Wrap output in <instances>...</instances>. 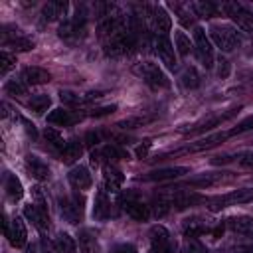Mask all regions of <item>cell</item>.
Here are the masks:
<instances>
[{"label":"cell","mask_w":253,"mask_h":253,"mask_svg":"<svg viewBox=\"0 0 253 253\" xmlns=\"http://www.w3.org/2000/svg\"><path fill=\"white\" fill-rule=\"evenodd\" d=\"M247 202H253V188H241V190H233V192H227L223 196L211 198L208 208L211 211H219L223 208L239 206V204H247Z\"/></svg>","instance_id":"3957f363"},{"label":"cell","mask_w":253,"mask_h":253,"mask_svg":"<svg viewBox=\"0 0 253 253\" xmlns=\"http://www.w3.org/2000/svg\"><path fill=\"white\" fill-rule=\"evenodd\" d=\"M43 136H45V140L49 142V146H51L53 150H59V152H61V150L65 148V144H67V142H63V136H61L55 128H51V126H47V128L43 130Z\"/></svg>","instance_id":"8d00e7d4"},{"label":"cell","mask_w":253,"mask_h":253,"mask_svg":"<svg viewBox=\"0 0 253 253\" xmlns=\"http://www.w3.org/2000/svg\"><path fill=\"white\" fill-rule=\"evenodd\" d=\"M4 190H6V196H8V200H12V202H18V200H22V196H24V188H22V182L14 176V174H6V178H4Z\"/></svg>","instance_id":"f1b7e54d"},{"label":"cell","mask_w":253,"mask_h":253,"mask_svg":"<svg viewBox=\"0 0 253 253\" xmlns=\"http://www.w3.org/2000/svg\"><path fill=\"white\" fill-rule=\"evenodd\" d=\"M103 93L99 91H91V93H73V91H59V99L65 103V105H71V107H77V105H85V103H91L95 99H101Z\"/></svg>","instance_id":"ffe728a7"},{"label":"cell","mask_w":253,"mask_h":253,"mask_svg":"<svg viewBox=\"0 0 253 253\" xmlns=\"http://www.w3.org/2000/svg\"><path fill=\"white\" fill-rule=\"evenodd\" d=\"M172 6V10L176 12V16H178V20L184 24V26H190L192 22H194V12H192V8H190V4H180V2H172L170 4Z\"/></svg>","instance_id":"e575fe53"},{"label":"cell","mask_w":253,"mask_h":253,"mask_svg":"<svg viewBox=\"0 0 253 253\" xmlns=\"http://www.w3.org/2000/svg\"><path fill=\"white\" fill-rule=\"evenodd\" d=\"M221 10L247 34L253 36V12L243 6L241 2H223L221 4Z\"/></svg>","instance_id":"5b68a950"},{"label":"cell","mask_w":253,"mask_h":253,"mask_svg":"<svg viewBox=\"0 0 253 253\" xmlns=\"http://www.w3.org/2000/svg\"><path fill=\"white\" fill-rule=\"evenodd\" d=\"M67 180L75 190H87V188H91V182H93V178H91V174L85 166L71 168L69 174H67Z\"/></svg>","instance_id":"44dd1931"},{"label":"cell","mask_w":253,"mask_h":253,"mask_svg":"<svg viewBox=\"0 0 253 253\" xmlns=\"http://www.w3.org/2000/svg\"><path fill=\"white\" fill-rule=\"evenodd\" d=\"M225 227H229L233 233L251 235L253 233V217L251 215H231V217H227Z\"/></svg>","instance_id":"cb8c5ba5"},{"label":"cell","mask_w":253,"mask_h":253,"mask_svg":"<svg viewBox=\"0 0 253 253\" xmlns=\"http://www.w3.org/2000/svg\"><path fill=\"white\" fill-rule=\"evenodd\" d=\"M20 121H22V123H24V126H26V130H28V132H30V134H32V136H34V138H36V126H34V125H32V123H28V121H26V119H20Z\"/></svg>","instance_id":"f907efd6"},{"label":"cell","mask_w":253,"mask_h":253,"mask_svg":"<svg viewBox=\"0 0 253 253\" xmlns=\"http://www.w3.org/2000/svg\"><path fill=\"white\" fill-rule=\"evenodd\" d=\"M55 245H57L59 253H77V243H75V239H73L69 233H65V231H61V233L57 235Z\"/></svg>","instance_id":"836d02e7"},{"label":"cell","mask_w":253,"mask_h":253,"mask_svg":"<svg viewBox=\"0 0 253 253\" xmlns=\"http://www.w3.org/2000/svg\"><path fill=\"white\" fill-rule=\"evenodd\" d=\"M227 136H229V132H211L210 136H204V138H200V140H196V142L188 144L186 148H182V150H176L174 154H186V152H202V150H208V148H213V146H217V144H219V142H223Z\"/></svg>","instance_id":"7c38bea8"},{"label":"cell","mask_w":253,"mask_h":253,"mask_svg":"<svg viewBox=\"0 0 253 253\" xmlns=\"http://www.w3.org/2000/svg\"><path fill=\"white\" fill-rule=\"evenodd\" d=\"M180 253H208L206 245L202 241H198L196 237H186L182 241V247H180Z\"/></svg>","instance_id":"f35d334b"},{"label":"cell","mask_w":253,"mask_h":253,"mask_svg":"<svg viewBox=\"0 0 253 253\" xmlns=\"http://www.w3.org/2000/svg\"><path fill=\"white\" fill-rule=\"evenodd\" d=\"M24 215L42 231L45 233L49 229V215H47V208H45V202L42 198V194L38 192L36 188V204H28L24 206Z\"/></svg>","instance_id":"277c9868"},{"label":"cell","mask_w":253,"mask_h":253,"mask_svg":"<svg viewBox=\"0 0 253 253\" xmlns=\"http://www.w3.org/2000/svg\"><path fill=\"white\" fill-rule=\"evenodd\" d=\"M121 208H123V211L128 215V217H132V219H136V221H146L148 217H150V206H146L136 194H132V192H126V194H123L121 196Z\"/></svg>","instance_id":"8992f818"},{"label":"cell","mask_w":253,"mask_h":253,"mask_svg":"<svg viewBox=\"0 0 253 253\" xmlns=\"http://www.w3.org/2000/svg\"><path fill=\"white\" fill-rule=\"evenodd\" d=\"M81 154H83V142L77 140V138H73V140H69V142L65 144V148L61 150V160H63L65 164H73L75 160L81 158Z\"/></svg>","instance_id":"f546056e"},{"label":"cell","mask_w":253,"mask_h":253,"mask_svg":"<svg viewBox=\"0 0 253 253\" xmlns=\"http://www.w3.org/2000/svg\"><path fill=\"white\" fill-rule=\"evenodd\" d=\"M194 45H196L198 57H200V61L204 63V67L210 69V67L213 65V47H211L210 38L206 36V30L200 28V26L194 28Z\"/></svg>","instance_id":"9c48e42d"},{"label":"cell","mask_w":253,"mask_h":253,"mask_svg":"<svg viewBox=\"0 0 253 253\" xmlns=\"http://www.w3.org/2000/svg\"><path fill=\"white\" fill-rule=\"evenodd\" d=\"M148 148H150V140L146 138V140H142V144L136 146V156H138V158H144V156L148 154Z\"/></svg>","instance_id":"681fc988"},{"label":"cell","mask_w":253,"mask_h":253,"mask_svg":"<svg viewBox=\"0 0 253 253\" xmlns=\"http://www.w3.org/2000/svg\"><path fill=\"white\" fill-rule=\"evenodd\" d=\"M83 196L79 194H73V196H65L59 200V211H61V217L69 223H77L81 221L83 217Z\"/></svg>","instance_id":"ba28073f"},{"label":"cell","mask_w":253,"mask_h":253,"mask_svg":"<svg viewBox=\"0 0 253 253\" xmlns=\"http://www.w3.org/2000/svg\"><path fill=\"white\" fill-rule=\"evenodd\" d=\"M154 51H156L158 59L168 69H174L176 67V53H174V45L168 40V36H156L154 38Z\"/></svg>","instance_id":"8fae6325"},{"label":"cell","mask_w":253,"mask_h":253,"mask_svg":"<svg viewBox=\"0 0 253 253\" xmlns=\"http://www.w3.org/2000/svg\"><path fill=\"white\" fill-rule=\"evenodd\" d=\"M65 12H67V2L65 0H53V2H47L42 8V20L43 22L59 20V18L65 16Z\"/></svg>","instance_id":"484cf974"},{"label":"cell","mask_w":253,"mask_h":253,"mask_svg":"<svg viewBox=\"0 0 253 253\" xmlns=\"http://www.w3.org/2000/svg\"><path fill=\"white\" fill-rule=\"evenodd\" d=\"M77 237H79L77 243H79L81 253H99V241H97V235L91 229H81Z\"/></svg>","instance_id":"83f0119b"},{"label":"cell","mask_w":253,"mask_h":253,"mask_svg":"<svg viewBox=\"0 0 253 253\" xmlns=\"http://www.w3.org/2000/svg\"><path fill=\"white\" fill-rule=\"evenodd\" d=\"M26 170H28V174H30L32 178H36L38 182L49 180V168H47V164H45L42 158H38L36 154H28V156H26Z\"/></svg>","instance_id":"ac0fdd59"},{"label":"cell","mask_w":253,"mask_h":253,"mask_svg":"<svg viewBox=\"0 0 253 253\" xmlns=\"http://www.w3.org/2000/svg\"><path fill=\"white\" fill-rule=\"evenodd\" d=\"M2 43H4V47H12L16 51H30L36 45L32 38H28L24 34H18V30L12 32V36L8 32H2Z\"/></svg>","instance_id":"9a60e30c"},{"label":"cell","mask_w":253,"mask_h":253,"mask_svg":"<svg viewBox=\"0 0 253 253\" xmlns=\"http://www.w3.org/2000/svg\"><path fill=\"white\" fill-rule=\"evenodd\" d=\"M174 47L180 55H188L192 51V42L182 30H176V34H174Z\"/></svg>","instance_id":"d590c367"},{"label":"cell","mask_w":253,"mask_h":253,"mask_svg":"<svg viewBox=\"0 0 253 253\" xmlns=\"http://www.w3.org/2000/svg\"><path fill=\"white\" fill-rule=\"evenodd\" d=\"M115 111H117V105H105V107L93 109L89 115H91V117H107V115H111V113H115Z\"/></svg>","instance_id":"ee69618b"},{"label":"cell","mask_w":253,"mask_h":253,"mask_svg":"<svg viewBox=\"0 0 253 253\" xmlns=\"http://www.w3.org/2000/svg\"><path fill=\"white\" fill-rule=\"evenodd\" d=\"M247 130H253V115L243 119L241 123H237V126H233L227 132H229V136H235V134H241V132H247Z\"/></svg>","instance_id":"7bdbcfd3"},{"label":"cell","mask_w":253,"mask_h":253,"mask_svg":"<svg viewBox=\"0 0 253 253\" xmlns=\"http://www.w3.org/2000/svg\"><path fill=\"white\" fill-rule=\"evenodd\" d=\"M190 8L194 12V16L198 18H211L217 14V6L210 0H196V2H190Z\"/></svg>","instance_id":"4dcf8cb0"},{"label":"cell","mask_w":253,"mask_h":253,"mask_svg":"<svg viewBox=\"0 0 253 253\" xmlns=\"http://www.w3.org/2000/svg\"><path fill=\"white\" fill-rule=\"evenodd\" d=\"M125 176L115 164H105L103 166V190L105 192H117L123 184Z\"/></svg>","instance_id":"d6986e66"},{"label":"cell","mask_w":253,"mask_h":253,"mask_svg":"<svg viewBox=\"0 0 253 253\" xmlns=\"http://www.w3.org/2000/svg\"><path fill=\"white\" fill-rule=\"evenodd\" d=\"M111 253H136V247H134L132 243H121V245H117Z\"/></svg>","instance_id":"c3c4849f"},{"label":"cell","mask_w":253,"mask_h":253,"mask_svg":"<svg viewBox=\"0 0 253 253\" xmlns=\"http://www.w3.org/2000/svg\"><path fill=\"white\" fill-rule=\"evenodd\" d=\"M30 109L32 111H36V113H43V111H47V107L51 105V99H49V95H34L32 99H30Z\"/></svg>","instance_id":"60d3db41"},{"label":"cell","mask_w":253,"mask_h":253,"mask_svg":"<svg viewBox=\"0 0 253 253\" xmlns=\"http://www.w3.org/2000/svg\"><path fill=\"white\" fill-rule=\"evenodd\" d=\"M14 65H16V55H12L10 51L4 49L0 53V75H6Z\"/></svg>","instance_id":"b9f144b4"},{"label":"cell","mask_w":253,"mask_h":253,"mask_svg":"<svg viewBox=\"0 0 253 253\" xmlns=\"http://www.w3.org/2000/svg\"><path fill=\"white\" fill-rule=\"evenodd\" d=\"M26 253H40V251H38V245H34V243L28 245V247H26Z\"/></svg>","instance_id":"816d5d0a"},{"label":"cell","mask_w":253,"mask_h":253,"mask_svg":"<svg viewBox=\"0 0 253 253\" xmlns=\"http://www.w3.org/2000/svg\"><path fill=\"white\" fill-rule=\"evenodd\" d=\"M180 81H182V85H184L186 89H196V87H200V83H202V75L198 73L196 67H186V69L182 71V75H180Z\"/></svg>","instance_id":"d6a6232c"},{"label":"cell","mask_w":253,"mask_h":253,"mask_svg":"<svg viewBox=\"0 0 253 253\" xmlns=\"http://www.w3.org/2000/svg\"><path fill=\"white\" fill-rule=\"evenodd\" d=\"M235 113H237V109H231V111H227V113H223V115H213V117H210V119H206V121H202V123L194 125V126H192V128H188V130H190V132H204V130H211V128L219 126L221 123H225L227 119H231ZM184 132H186V130H184Z\"/></svg>","instance_id":"d4e9b609"},{"label":"cell","mask_w":253,"mask_h":253,"mask_svg":"<svg viewBox=\"0 0 253 253\" xmlns=\"http://www.w3.org/2000/svg\"><path fill=\"white\" fill-rule=\"evenodd\" d=\"M81 121V115H75L67 109H53L49 115H47V123L51 125H59V126H69L73 123Z\"/></svg>","instance_id":"4316f807"},{"label":"cell","mask_w":253,"mask_h":253,"mask_svg":"<svg viewBox=\"0 0 253 253\" xmlns=\"http://www.w3.org/2000/svg\"><path fill=\"white\" fill-rule=\"evenodd\" d=\"M227 172H204V174H198V176H192V178H188V186H192V188H202V190H206V188H211V186H217V184H221L227 176H225Z\"/></svg>","instance_id":"e0dca14e"},{"label":"cell","mask_w":253,"mask_h":253,"mask_svg":"<svg viewBox=\"0 0 253 253\" xmlns=\"http://www.w3.org/2000/svg\"><path fill=\"white\" fill-rule=\"evenodd\" d=\"M210 40L221 51H233L239 45V34L225 24H211L210 26Z\"/></svg>","instance_id":"6da1fadb"},{"label":"cell","mask_w":253,"mask_h":253,"mask_svg":"<svg viewBox=\"0 0 253 253\" xmlns=\"http://www.w3.org/2000/svg\"><path fill=\"white\" fill-rule=\"evenodd\" d=\"M134 73L152 89H166L170 85L168 77L164 75V71L156 63H150V61L138 63V65H134Z\"/></svg>","instance_id":"7a4b0ae2"},{"label":"cell","mask_w":253,"mask_h":253,"mask_svg":"<svg viewBox=\"0 0 253 253\" xmlns=\"http://www.w3.org/2000/svg\"><path fill=\"white\" fill-rule=\"evenodd\" d=\"M4 233H6V237H8L12 247H24L28 243V231H26V225H24V221L20 217H14Z\"/></svg>","instance_id":"5bb4252c"},{"label":"cell","mask_w":253,"mask_h":253,"mask_svg":"<svg viewBox=\"0 0 253 253\" xmlns=\"http://www.w3.org/2000/svg\"><path fill=\"white\" fill-rule=\"evenodd\" d=\"M154 117H144V115H138V117H128V119H123L117 123V126L121 128H136V126H142L146 123H150Z\"/></svg>","instance_id":"ab89813d"},{"label":"cell","mask_w":253,"mask_h":253,"mask_svg":"<svg viewBox=\"0 0 253 253\" xmlns=\"http://www.w3.org/2000/svg\"><path fill=\"white\" fill-rule=\"evenodd\" d=\"M113 213V208H111V200L107 196L105 190H99L97 196H95V208H93V217L99 219V221H105L109 219Z\"/></svg>","instance_id":"7402d4cb"},{"label":"cell","mask_w":253,"mask_h":253,"mask_svg":"<svg viewBox=\"0 0 253 253\" xmlns=\"http://www.w3.org/2000/svg\"><path fill=\"white\" fill-rule=\"evenodd\" d=\"M217 75H219L221 79H225V77L229 75V61L223 59V57L217 59Z\"/></svg>","instance_id":"f6af8a7d"},{"label":"cell","mask_w":253,"mask_h":253,"mask_svg":"<svg viewBox=\"0 0 253 253\" xmlns=\"http://www.w3.org/2000/svg\"><path fill=\"white\" fill-rule=\"evenodd\" d=\"M6 93L8 95H14V97H20V95H26L28 91V83L24 79H8L6 85H4Z\"/></svg>","instance_id":"74e56055"},{"label":"cell","mask_w":253,"mask_h":253,"mask_svg":"<svg viewBox=\"0 0 253 253\" xmlns=\"http://www.w3.org/2000/svg\"><path fill=\"white\" fill-rule=\"evenodd\" d=\"M150 24L156 36H168L170 28H172V20L168 16V12L162 6H154L150 12Z\"/></svg>","instance_id":"4fadbf2b"},{"label":"cell","mask_w":253,"mask_h":253,"mask_svg":"<svg viewBox=\"0 0 253 253\" xmlns=\"http://www.w3.org/2000/svg\"><path fill=\"white\" fill-rule=\"evenodd\" d=\"M85 22H87L85 14L77 10L75 16H71V18H67V20L61 22V26H59V38L65 40V42H69V43L77 42L79 36L85 32Z\"/></svg>","instance_id":"52a82bcc"},{"label":"cell","mask_w":253,"mask_h":253,"mask_svg":"<svg viewBox=\"0 0 253 253\" xmlns=\"http://www.w3.org/2000/svg\"><path fill=\"white\" fill-rule=\"evenodd\" d=\"M182 229H184V235H186V237H198V235H202L204 231H208V225H206V221H202L200 217H188V219H184Z\"/></svg>","instance_id":"1f68e13d"},{"label":"cell","mask_w":253,"mask_h":253,"mask_svg":"<svg viewBox=\"0 0 253 253\" xmlns=\"http://www.w3.org/2000/svg\"><path fill=\"white\" fill-rule=\"evenodd\" d=\"M99 142H101V134H99V132H93V130H91V132L85 134V144H87V146H97Z\"/></svg>","instance_id":"7dc6e473"},{"label":"cell","mask_w":253,"mask_h":253,"mask_svg":"<svg viewBox=\"0 0 253 253\" xmlns=\"http://www.w3.org/2000/svg\"><path fill=\"white\" fill-rule=\"evenodd\" d=\"M239 253H253V251H239Z\"/></svg>","instance_id":"f5cc1de1"},{"label":"cell","mask_w":253,"mask_h":253,"mask_svg":"<svg viewBox=\"0 0 253 253\" xmlns=\"http://www.w3.org/2000/svg\"><path fill=\"white\" fill-rule=\"evenodd\" d=\"M150 239V253H170L172 251V239L164 225H152L148 231Z\"/></svg>","instance_id":"30bf717a"},{"label":"cell","mask_w":253,"mask_h":253,"mask_svg":"<svg viewBox=\"0 0 253 253\" xmlns=\"http://www.w3.org/2000/svg\"><path fill=\"white\" fill-rule=\"evenodd\" d=\"M190 170L186 166H168V168H158L152 170L148 174L142 176V180H150V182H164V180H176L184 174H188Z\"/></svg>","instance_id":"2e32d148"},{"label":"cell","mask_w":253,"mask_h":253,"mask_svg":"<svg viewBox=\"0 0 253 253\" xmlns=\"http://www.w3.org/2000/svg\"><path fill=\"white\" fill-rule=\"evenodd\" d=\"M22 79L28 83V85H43L51 79L49 71L43 69V67H38V65H30V67H24L22 71Z\"/></svg>","instance_id":"603a6c76"},{"label":"cell","mask_w":253,"mask_h":253,"mask_svg":"<svg viewBox=\"0 0 253 253\" xmlns=\"http://www.w3.org/2000/svg\"><path fill=\"white\" fill-rule=\"evenodd\" d=\"M42 253H59L57 245L51 243L47 237H42Z\"/></svg>","instance_id":"bcb514c9"}]
</instances>
